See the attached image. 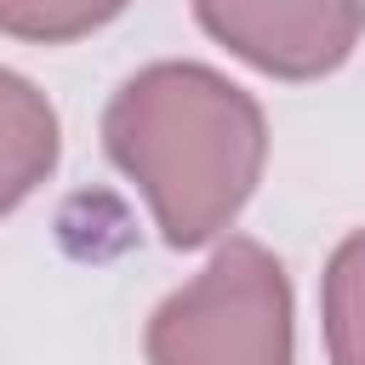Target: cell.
Returning <instances> with one entry per match:
<instances>
[{
    "label": "cell",
    "mask_w": 365,
    "mask_h": 365,
    "mask_svg": "<svg viewBox=\"0 0 365 365\" xmlns=\"http://www.w3.org/2000/svg\"><path fill=\"white\" fill-rule=\"evenodd\" d=\"M103 154L148 200L171 251L234 228L268 165V114L211 63L165 57L137 68L103 108Z\"/></svg>",
    "instance_id": "obj_1"
},
{
    "label": "cell",
    "mask_w": 365,
    "mask_h": 365,
    "mask_svg": "<svg viewBox=\"0 0 365 365\" xmlns=\"http://www.w3.org/2000/svg\"><path fill=\"white\" fill-rule=\"evenodd\" d=\"M297 297L285 262L245 234H228L211 262L177 285L143 331V365H291Z\"/></svg>",
    "instance_id": "obj_2"
},
{
    "label": "cell",
    "mask_w": 365,
    "mask_h": 365,
    "mask_svg": "<svg viewBox=\"0 0 365 365\" xmlns=\"http://www.w3.org/2000/svg\"><path fill=\"white\" fill-rule=\"evenodd\" d=\"M194 23L268 80H325L365 40V0H194Z\"/></svg>",
    "instance_id": "obj_3"
},
{
    "label": "cell",
    "mask_w": 365,
    "mask_h": 365,
    "mask_svg": "<svg viewBox=\"0 0 365 365\" xmlns=\"http://www.w3.org/2000/svg\"><path fill=\"white\" fill-rule=\"evenodd\" d=\"M63 154V125L51 97L17 74L0 68V217H11L40 182H51Z\"/></svg>",
    "instance_id": "obj_4"
},
{
    "label": "cell",
    "mask_w": 365,
    "mask_h": 365,
    "mask_svg": "<svg viewBox=\"0 0 365 365\" xmlns=\"http://www.w3.org/2000/svg\"><path fill=\"white\" fill-rule=\"evenodd\" d=\"M319 319H325V359L365 365V228L331 251L319 279Z\"/></svg>",
    "instance_id": "obj_5"
},
{
    "label": "cell",
    "mask_w": 365,
    "mask_h": 365,
    "mask_svg": "<svg viewBox=\"0 0 365 365\" xmlns=\"http://www.w3.org/2000/svg\"><path fill=\"white\" fill-rule=\"evenodd\" d=\"M131 0H0V34L23 46H68L108 29Z\"/></svg>",
    "instance_id": "obj_6"
}]
</instances>
